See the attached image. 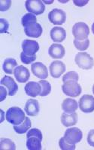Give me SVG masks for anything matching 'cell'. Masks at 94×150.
<instances>
[{"label": "cell", "instance_id": "cell-1", "mask_svg": "<svg viewBox=\"0 0 94 150\" xmlns=\"http://www.w3.org/2000/svg\"><path fill=\"white\" fill-rule=\"evenodd\" d=\"M5 119L11 124L17 125L23 122L26 119L25 112L20 108L12 107L10 108L6 112Z\"/></svg>", "mask_w": 94, "mask_h": 150}, {"label": "cell", "instance_id": "cell-2", "mask_svg": "<svg viewBox=\"0 0 94 150\" xmlns=\"http://www.w3.org/2000/svg\"><path fill=\"white\" fill-rule=\"evenodd\" d=\"M75 63L84 70H90L94 66V60L90 54L85 52L78 53L75 59Z\"/></svg>", "mask_w": 94, "mask_h": 150}, {"label": "cell", "instance_id": "cell-3", "mask_svg": "<svg viewBox=\"0 0 94 150\" xmlns=\"http://www.w3.org/2000/svg\"><path fill=\"white\" fill-rule=\"evenodd\" d=\"M62 89L65 95L73 98L78 97L82 91L81 86L78 83L77 81L74 80H69L64 83L62 86Z\"/></svg>", "mask_w": 94, "mask_h": 150}, {"label": "cell", "instance_id": "cell-4", "mask_svg": "<svg viewBox=\"0 0 94 150\" xmlns=\"http://www.w3.org/2000/svg\"><path fill=\"white\" fill-rule=\"evenodd\" d=\"M72 34L75 39L80 41L87 39L90 34V29L85 23H77L72 27Z\"/></svg>", "mask_w": 94, "mask_h": 150}, {"label": "cell", "instance_id": "cell-5", "mask_svg": "<svg viewBox=\"0 0 94 150\" xmlns=\"http://www.w3.org/2000/svg\"><path fill=\"white\" fill-rule=\"evenodd\" d=\"M83 134L78 128H71L67 129L64 134V139L70 144H76L82 140Z\"/></svg>", "mask_w": 94, "mask_h": 150}, {"label": "cell", "instance_id": "cell-6", "mask_svg": "<svg viewBox=\"0 0 94 150\" xmlns=\"http://www.w3.org/2000/svg\"><path fill=\"white\" fill-rule=\"evenodd\" d=\"M26 9L35 15H40L43 14L45 10V6L42 1L40 0H27L25 2Z\"/></svg>", "mask_w": 94, "mask_h": 150}, {"label": "cell", "instance_id": "cell-7", "mask_svg": "<svg viewBox=\"0 0 94 150\" xmlns=\"http://www.w3.org/2000/svg\"><path fill=\"white\" fill-rule=\"evenodd\" d=\"M79 108L82 112L90 113L94 111V97L90 95H84L79 100Z\"/></svg>", "mask_w": 94, "mask_h": 150}, {"label": "cell", "instance_id": "cell-8", "mask_svg": "<svg viewBox=\"0 0 94 150\" xmlns=\"http://www.w3.org/2000/svg\"><path fill=\"white\" fill-rule=\"evenodd\" d=\"M50 22L54 25H62L66 21V14L65 11L61 9L55 8L50 11L48 14Z\"/></svg>", "mask_w": 94, "mask_h": 150}, {"label": "cell", "instance_id": "cell-9", "mask_svg": "<svg viewBox=\"0 0 94 150\" xmlns=\"http://www.w3.org/2000/svg\"><path fill=\"white\" fill-rule=\"evenodd\" d=\"M23 52L29 56H34L39 50L38 43L33 40H24L22 43Z\"/></svg>", "mask_w": 94, "mask_h": 150}, {"label": "cell", "instance_id": "cell-10", "mask_svg": "<svg viewBox=\"0 0 94 150\" xmlns=\"http://www.w3.org/2000/svg\"><path fill=\"white\" fill-rule=\"evenodd\" d=\"M24 32L28 37L38 38L41 35L43 32L42 27L38 23L35 22L29 24L24 27Z\"/></svg>", "mask_w": 94, "mask_h": 150}, {"label": "cell", "instance_id": "cell-11", "mask_svg": "<svg viewBox=\"0 0 94 150\" xmlns=\"http://www.w3.org/2000/svg\"><path fill=\"white\" fill-rule=\"evenodd\" d=\"M50 74L53 78H59L66 71L65 64L61 61H54L50 65Z\"/></svg>", "mask_w": 94, "mask_h": 150}, {"label": "cell", "instance_id": "cell-12", "mask_svg": "<svg viewBox=\"0 0 94 150\" xmlns=\"http://www.w3.org/2000/svg\"><path fill=\"white\" fill-rule=\"evenodd\" d=\"M32 72L36 77L40 79H46L48 77V68L41 62H36L33 63L31 66Z\"/></svg>", "mask_w": 94, "mask_h": 150}, {"label": "cell", "instance_id": "cell-13", "mask_svg": "<svg viewBox=\"0 0 94 150\" xmlns=\"http://www.w3.org/2000/svg\"><path fill=\"white\" fill-rule=\"evenodd\" d=\"M14 74L19 83H26L30 77V73L28 68L23 65H19L15 68Z\"/></svg>", "mask_w": 94, "mask_h": 150}, {"label": "cell", "instance_id": "cell-14", "mask_svg": "<svg viewBox=\"0 0 94 150\" xmlns=\"http://www.w3.org/2000/svg\"><path fill=\"white\" fill-rule=\"evenodd\" d=\"M1 85L7 87L9 90V96H13L17 93L18 90V86L12 77L9 76H5L1 80Z\"/></svg>", "mask_w": 94, "mask_h": 150}, {"label": "cell", "instance_id": "cell-15", "mask_svg": "<svg viewBox=\"0 0 94 150\" xmlns=\"http://www.w3.org/2000/svg\"><path fill=\"white\" fill-rule=\"evenodd\" d=\"M26 114L29 116H36L40 110L39 103L36 99H29L26 103L25 108Z\"/></svg>", "mask_w": 94, "mask_h": 150}, {"label": "cell", "instance_id": "cell-16", "mask_svg": "<svg viewBox=\"0 0 94 150\" xmlns=\"http://www.w3.org/2000/svg\"><path fill=\"white\" fill-rule=\"evenodd\" d=\"M41 91V87L39 83L29 82L25 86V92L26 95L30 97L35 98L39 96Z\"/></svg>", "mask_w": 94, "mask_h": 150}, {"label": "cell", "instance_id": "cell-17", "mask_svg": "<svg viewBox=\"0 0 94 150\" xmlns=\"http://www.w3.org/2000/svg\"><path fill=\"white\" fill-rule=\"evenodd\" d=\"M48 53L53 59H62L65 56V48L59 44H53L50 47Z\"/></svg>", "mask_w": 94, "mask_h": 150}, {"label": "cell", "instance_id": "cell-18", "mask_svg": "<svg viewBox=\"0 0 94 150\" xmlns=\"http://www.w3.org/2000/svg\"><path fill=\"white\" fill-rule=\"evenodd\" d=\"M51 38L54 42H63L66 38V30L62 27H53L51 30Z\"/></svg>", "mask_w": 94, "mask_h": 150}, {"label": "cell", "instance_id": "cell-19", "mask_svg": "<svg viewBox=\"0 0 94 150\" xmlns=\"http://www.w3.org/2000/svg\"><path fill=\"white\" fill-rule=\"evenodd\" d=\"M61 122L66 127L73 126L78 122V115L76 112L66 113L64 112L61 116Z\"/></svg>", "mask_w": 94, "mask_h": 150}, {"label": "cell", "instance_id": "cell-20", "mask_svg": "<svg viewBox=\"0 0 94 150\" xmlns=\"http://www.w3.org/2000/svg\"><path fill=\"white\" fill-rule=\"evenodd\" d=\"M78 108V102L75 99L66 98L65 99L62 104V109L66 113H73L75 112Z\"/></svg>", "mask_w": 94, "mask_h": 150}, {"label": "cell", "instance_id": "cell-21", "mask_svg": "<svg viewBox=\"0 0 94 150\" xmlns=\"http://www.w3.org/2000/svg\"><path fill=\"white\" fill-rule=\"evenodd\" d=\"M17 62L13 58H9L4 61L3 65H2V68L3 71L6 74H12L14 72L15 68H17Z\"/></svg>", "mask_w": 94, "mask_h": 150}, {"label": "cell", "instance_id": "cell-22", "mask_svg": "<svg viewBox=\"0 0 94 150\" xmlns=\"http://www.w3.org/2000/svg\"><path fill=\"white\" fill-rule=\"evenodd\" d=\"M31 126H32L31 120H29V118L26 117L25 120L21 124L17 125H14V128H14L16 133L22 134L26 133L28 130L30 129Z\"/></svg>", "mask_w": 94, "mask_h": 150}, {"label": "cell", "instance_id": "cell-23", "mask_svg": "<svg viewBox=\"0 0 94 150\" xmlns=\"http://www.w3.org/2000/svg\"><path fill=\"white\" fill-rule=\"evenodd\" d=\"M41 141L42 140H41L36 137H30L27 138L26 147L29 150H41L42 149Z\"/></svg>", "mask_w": 94, "mask_h": 150}, {"label": "cell", "instance_id": "cell-24", "mask_svg": "<svg viewBox=\"0 0 94 150\" xmlns=\"http://www.w3.org/2000/svg\"><path fill=\"white\" fill-rule=\"evenodd\" d=\"M0 149H1L15 150L16 146L11 140L9 138H1L0 140Z\"/></svg>", "mask_w": 94, "mask_h": 150}, {"label": "cell", "instance_id": "cell-25", "mask_svg": "<svg viewBox=\"0 0 94 150\" xmlns=\"http://www.w3.org/2000/svg\"><path fill=\"white\" fill-rule=\"evenodd\" d=\"M38 83H39L41 87V91L39 96H41V97L48 96L51 93V86L50 83L45 80H40Z\"/></svg>", "mask_w": 94, "mask_h": 150}, {"label": "cell", "instance_id": "cell-26", "mask_svg": "<svg viewBox=\"0 0 94 150\" xmlns=\"http://www.w3.org/2000/svg\"><path fill=\"white\" fill-rule=\"evenodd\" d=\"M74 45L78 50L80 51H84L87 48L89 47L90 45V40L88 38L84 40H78L75 39L74 40Z\"/></svg>", "mask_w": 94, "mask_h": 150}, {"label": "cell", "instance_id": "cell-27", "mask_svg": "<svg viewBox=\"0 0 94 150\" xmlns=\"http://www.w3.org/2000/svg\"><path fill=\"white\" fill-rule=\"evenodd\" d=\"M21 22H22L23 26L25 27V26H26L27 25H29V24L32 23L37 22V18H36L35 14H31V13H28V14H26L22 17Z\"/></svg>", "mask_w": 94, "mask_h": 150}, {"label": "cell", "instance_id": "cell-28", "mask_svg": "<svg viewBox=\"0 0 94 150\" xmlns=\"http://www.w3.org/2000/svg\"><path fill=\"white\" fill-rule=\"evenodd\" d=\"M79 76L77 72L75 71H68L66 74L63 77V82L66 83L69 80H74V81H78Z\"/></svg>", "mask_w": 94, "mask_h": 150}, {"label": "cell", "instance_id": "cell-29", "mask_svg": "<svg viewBox=\"0 0 94 150\" xmlns=\"http://www.w3.org/2000/svg\"><path fill=\"white\" fill-rule=\"evenodd\" d=\"M59 145H60V148L63 150H75L76 146L75 144H70L68 142L66 141L64 137L60 138V141H59Z\"/></svg>", "mask_w": 94, "mask_h": 150}, {"label": "cell", "instance_id": "cell-30", "mask_svg": "<svg viewBox=\"0 0 94 150\" xmlns=\"http://www.w3.org/2000/svg\"><path fill=\"white\" fill-rule=\"evenodd\" d=\"M21 59L23 63L26 64V65H29V64L32 63L33 62H34L36 59V56H29V55H26L22 52L21 53Z\"/></svg>", "mask_w": 94, "mask_h": 150}, {"label": "cell", "instance_id": "cell-31", "mask_svg": "<svg viewBox=\"0 0 94 150\" xmlns=\"http://www.w3.org/2000/svg\"><path fill=\"white\" fill-rule=\"evenodd\" d=\"M30 137H36L39 138L41 140H42L43 139L42 133H41V131H40L39 129H38V128H33V129L29 130V132H28L27 134H26V137L29 138Z\"/></svg>", "mask_w": 94, "mask_h": 150}, {"label": "cell", "instance_id": "cell-32", "mask_svg": "<svg viewBox=\"0 0 94 150\" xmlns=\"http://www.w3.org/2000/svg\"><path fill=\"white\" fill-rule=\"evenodd\" d=\"M9 27V23L5 19H0V33H8V29Z\"/></svg>", "mask_w": 94, "mask_h": 150}, {"label": "cell", "instance_id": "cell-33", "mask_svg": "<svg viewBox=\"0 0 94 150\" xmlns=\"http://www.w3.org/2000/svg\"><path fill=\"white\" fill-rule=\"evenodd\" d=\"M11 5V0H1L0 1V11H5L10 8Z\"/></svg>", "mask_w": 94, "mask_h": 150}, {"label": "cell", "instance_id": "cell-34", "mask_svg": "<svg viewBox=\"0 0 94 150\" xmlns=\"http://www.w3.org/2000/svg\"><path fill=\"white\" fill-rule=\"evenodd\" d=\"M87 143L90 146L94 147V130L89 131L87 135Z\"/></svg>", "mask_w": 94, "mask_h": 150}, {"label": "cell", "instance_id": "cell-35", "mask_svg": "<svg viewBox=\"0 0 94 150\" xmlns=\"http://www.w3.org/2000/svg\"><path fill=\"white\" fill-rule=\"evenodd\" d=\"M0 90H1V98H0V101H3L6 98V96H7V95H9V93H8L6 89L2 86L0 87Z\"/></svg>", "mask_w": 94, "mask_h": 150}, {"label": "cell", "instance_id": "cell-36", "mask_svg": "<svg viewBox=\"0 0 94 150\" xmlns=\"http://www.w3.org/2000/svg\"><path fill=\"white\" fill-rule=\"evenodd\" d=\"M73 2L75 5H77L78 7H83V6L87 5V4L89 2V1H88V0H87V1H84V0H83V1H80V0H74Z\"/></svg>", "mask_w": 94, "mask_h": 150}, {"label": "cell", "instance_id": "cell-37", "mask_svg": "<svg viewBox=\"0 0 94 150\" xmlns=\"http://www.w3.org/2000/svg\"><path fill=\"white\" fill-rule=\"evenodd\" d=\"M1 112H2V120H1V122H3L4 121V117H5V116H4V115H5V113H4V112H3V110H1Z\"/></svg>", "mask_w": 94, "mask_h": 150}, {"label": "cell", "instance_id": "cell-38", "mask_svg": "<svg viewBox=\"0 0 94 150\" xmlns=\"http://www.w3.org/2000/svg\"><path fill=\"white\" fill-rule=\"evenodd\" d=\"M44 2H46V4H51L53 1H44Z\"/></svg>", "mask_w": 94, "mask_h": 150}, {"label": "cell", "instance_id": "cell-39", "mask_svg": "<svg viewBox=\"0 0 94 150\" xmlns=\"http://www.w3.org/2000/svg\"><path fill=\"white\" fill-rule=\"evenodd\" d=\"M92 33L94 34V23H93V25H92Z\"/></svg>", "mask_w": 94, "mask_h": 150}, {"label": "cell", "instance_id": "cell-40", "mask_svg": "<svg viewBox=\"0 0 94 150\" xmlns=\"http://www.w3.org/2000/svg\"><path fill=\"white\" fill-rule=\"evenodd\" d=\"M93 93L94 94V85H93Z\"/></svg>", "mask_w": 94, "mask_h": 150}]
</instances>
